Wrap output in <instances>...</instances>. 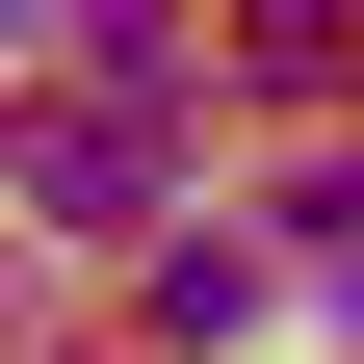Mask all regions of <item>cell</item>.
I'll list each match as a JSON object with an SVG mask.
<instances>
[{
    "instance_id": "6da1fadb",
    "label": "cell",
    "mask_w": 364,
    "mask_h": 364,
    "mask_svg": "<svg viewBox=\"0 0 364 364\" xmlns=\"http://www.w3.org/2000/svg\"><path fill=\"white\" fill-rule=\"evenodd\" d=\"M0 182H26L53 235H130V208L182 182V130H130V105H26V130H0Z\"/></svg>"
},
{
    "instance_id": "7a4b0ae2",
    "label": "cell",
    "mask_w": 364,
    "mask_h": 364,
    "mask_svg": "<svg viewBox=\"0 0 364 364\" xmlns=\"http://www.w3.org/2000/svg\"><path fill=\"white\" fill-rule=\"evenodd\" d=\"M235 78L260 105H338V0H235Z\"/></svg>"
},
{
    "instance_id": "3957f363",
    "label": "cell",
    "mask_w": 364,
    "mask_h": 364,
    "mask_svg": "<svg viewBox=\"0 0 364 364\" xmlns=\"http://www.w3.org/2000/svg\"><path fill=\"white\" fill-rule=\"evenodd\" d=\"M0 26H26V0H0Z\"/></svg>"
}]
</instances>
